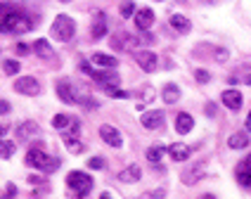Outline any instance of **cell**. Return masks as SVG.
<instances>
[{"label": "cell", "instance_id": "18", "mask_svg": "<svg viewBox=\"0 0 251 199\" xmlns=\"http://www.w3.org/2000/svg\"><path fill=\"white\" fill-rule=\"evenodd\" d=\"M36 135H38V126H36L33 121H24V124L17 126V138H19V140H31V138H36Z\"/></svg>", "mask_w": 251, "mask_h": 199}, {"label": "cell", "instance_id": "7", "mask_svg": "<svg viewBox=\"0 0 251 199\" xmlns=\"http://www.w3.org/2000/svg\"><path fill=\"white\" fill-rule=\"evenodd\" d=\"M14 90L19 95H38L41 93V83L36 78H31V76H22V78L14 81Z\"/></svg>", "mask_w": 251, "mask_h": 199}, {"label": "cell", "instance_id": "3", "mask_svg": "<svg viewBox=\"0 0 251 199\" xmlns=\"http://www.w3.org/2000/svg\"><path fill=\"white\" fill-rule=\"evenodd\" d=\"M76 33V22L71 19L69 14H57L52 26H50V36L55 41H62V43H69Z\"/></svg>", "mask_w": 251, "mask_h": 199}, {"label": "cell", "instance_id": "37", "mask_svg": "<svg viewBox=\"0 0 251 199\" xmlns=\"http://www.w3.org/2000/svg\"><path fill=\"white\" fill-rule=\"evenodd\" d=\"M10 109H12L10 102H7V100H0V116H2V114H10Z\"/></svg>", "mask_w": 251, "mask_h": 199}, {"label": "cell", "instance_id": "29", "mask_svg": "<svg viewBox=\"0 0 251 199\" xmlns=\"http://www.w3.org/2000/svg\"><path fill=\"white\" fill-rule=\"evenodd\" d=\"M135 14V2L133 0H126V2H121V17L124 19H128V17H133Z\"/></svg>", "mask_w": 251, "mask_h": 199}, {"label": "cell", "instance_id": "20", "mask_svg": "<svg viewBox=\"0 0 251 199\" xmlns=\"http://www.w3.org/2000/svg\"><path fill=\"white\" fill-rule=\"evenodd\" d=\"M31 50H33V52H36L38 57H43V59H50V57H52V45L45 41V38H38V41H33Z\"/></svg>", "mask_w": 251, "mask_h": 199}, {"label": "cell", "instance_id": "39", "mask_svg": "<svg viewBox=\"0 0 251 199\" xmlns=\"http://www.w3.org/2000/svg\"><path fill=\"white\" fill-rule=\"evenodd\" d=\"M28 183H31V185H43L45 180H43L41 175H31V178H28Z\"/></svg>", "mask_w": 251, "mask_h": 199}, {"label": "cell", "instance_id": "17", "mask_svg": "<svg viewBox=\"0 0 251 199\" xmlns=\"http://www.w3.org/2000/svg\"><path fill=\"white\" fill-rule=\"evenodd\" d=\"M192 126H195V119L187 112H180L176 116V130H178L180 135H187V133L192 130Z\"/></svg>", "mask_w": 251, "mask_h": 199}, {"label": "cell", "instance_id": "46", "mask_svg": "<svg viewBox=\"0 0 251 199\" xmlns=\"http://www.w3.org/2000/svg\"><path fill=\"white\" fill-rule=\"evenodd\" d=\"M159 2H164V0H159Z\"/></svg>", "mask_w": 251, "mask_h": 199}, {"label": "cell", "instance_id": "41", "mask_svg": "<svg viewBox=\"0 0 251 199\" xmlns=\"http://www.w3.org/2000/svg\"><path fill=\"white\" fill-rule=\"evenodd\" d=\"M7 130H10V126H5V124H0V138H2V135H5Z\"/></svg>", "mask_w": 251, "mask_h": 199}, {"label": "cell", "instance_id": "14", "mask_svg": "<svg viewBox=\"0 0 251 199\" xmlns=\"http://www.w3.org/2000/svg\"><path fill=\"white\" fill-rule=\"evenodd\" d=\"M93 33V41H100V38H104V33H107V17L102 12H95V22H93V28H90Z\"/></svg>", "mask_w": 251, "mask_h": 199}, {"label": "cell", "instance_id": "43", "mask_svg": "<svg viewBox=\"0 0 251 199\" xmlns=\"http://www.w3.org/2000/svg\"><path fill=\"white\" fill-rule=\"evenodd\" d=\"M204 5H216V2H221V0H201Z\"/></svg>", "mask_w": 251, "mask_h": 199}, {"label": "cell", "instance_id": "13", "mask_svg": "<svg viewBox=\"0 0 251 199\" xmlns=\"http://www.w3.org/2000/svg\"><path fill=\"white\" fill-rule=\"evenodd\" d=\"M237 183L242 185V187L251 190V156H247V159L242 161V166L237 169Z\"/></svg>", "mask_w": 251, "mask_h": 199}, {"label": "cell", "instance_id": "8", "mask_svg": "<svg viewBox=\"0 0 251 199\" xmlns=\"http://www.w3.org/2000/svg\"><path fill=\"white\" fill-rule=\"evenodd\" d=\"M140 124L147 128V130H156L159 126H164V112H161V109L145 112L142 116H140Z\"/></svg>", "mask_w": 251, "mask_h": 199}, {"label": "cell", "instance_id": "19", "mask_svg": "<svg viewBox=\"0 0 251 199\" xmlns=\"http://www.w3.org/2000/svg\"><path fill=\"white\" fill-rule=\"evenodd\" d=\"M227 145H230V149H244V147L249 145V130L232 133V135H230V140H227Z\"/></svg>", "mask_w": 251, "mask_h": 199}, {"label": "cell", "instance_id": "4", "mask_svg": "<svg viewBox=\"0 0 251 199\" xmlns=\"http://www.w3.org/2000/svg\"><path fill=\"white\" fill-rule=\"evenodd\" d=\"M93 178L83 173V171H71L69 175H67V187H69L71 192L76 195V197H85L90 190H93Z\"/></svg>", "mask_w": 251, "mask_h": 199}, {"label": "cell", "instance_id": "2", "mask_svg": "<svg viewBox=\"0 0 251 199\" xmlns=\"http://www.w3.org/2000/svg\"><path fill=\"white\" fill-rule=\"evenodd\" d=\"M26 164L31 169L41 171V173H55V171L59 169V159L45 154V152H43V142H36L26 152Z\"/></svg>", "mask_w": 251, "mask_h": 199}, {"label": "cell", "instance_id": "38", "mask_svg": "<svg viewBox=\"0 0 251 199\" xmlns=\"http://www.w3.org/2000/svg\"><path fill=\"white\" fill-rule=\"evenodd\" d=\"M216 59H218V62H225V59H227V50H223V48L216 50Z\"/></svg>", "mask_w": 251, "mask_h": 199}, {"label": "cell", "instance_id": "34", "mask_svg": "<svg viewBox=\"0 0 251 199\" xmlns=\"http://www.w3.org/2000/svg\"><path fill=\"white\" fill-rule=\"evenodd\" d=\"M109 95L116 100H126V98H130V93L128 90H116V88H109Z\"/></svg>", "mask_w": 251, "mask_h": 199}, {"label": "cell", "instance_id": "35", "mask_svg": "<svg viewBox=\"0 0 251 199\" xmlns=\"http://www.w3.org/2000/svg\"><path fill=\"white\" fill-rule=\"evenodd\" d=\"M195 76H197V81H199V83H209V81H211L209 71H204V69H199V71L195 74Z\"/></svg>", "mask_w": 251, "mask_h": 199}, {"label": "cell", "instance_id": "21", "mask_svg": "<svg viewBox=\"0 0 251 199\" xmlns=\"http://www.w3.org/2000/svg\"><path fill=\"white\" fill-rule=\"evenodd\" d=\"M161 98L166 104H176L178 100H180V88L176 83H166L164 85V90H161Z\"/></svg>", "mask_w": 251, "mask_h": 199}, {"label": "cell", "instance_id": "26", "mask_svg": "<svg viewBox=\"0 0 251 199\" xmlns=\"http://www.w3.org/2000/svg\"><path fill=\"white\" fill-rule=\"evenodd\" d=\"M17 152V145L12 140H0V159H10Z\"/></svg>", "mask_w": 251, "mask_h": 199}, {"label": "cell", "instance_id": "27", "mask_svg": "<svg viewBox=\"0 0 251 199\" xmlns=\"http://www.w3.org/2000/svg\"><path fill=\"white\" fill-rule=\"evenodd\" d=\"M161 156H164V145H156L152 149H147V161H150V164H159Z\"/></svg>", "mask_w": 251, "mask_h": 199}, {"label": "cell", "instance_id": "44", "mask_svg": "<svg viewBox=\"0 0 251 199\" xmlns=\"http://www.w3.org/2000/svg\"><path fill=\"white\" fill-rule=\"evenodd\" d=\"M247 130L251 133V114H249V119H247Z\"/></svg>", "mask_w": 251, "mask_h": 199}, {"label": "cell", "instance_id": "42", "mask_svg": "<svg viewBox=\"0 0 251 199\" xmlns=\"http://www.w3.org/2000/svg\"><path fill=\"white\" fill-rule=\"evenodd\" d=\"M206 114H209V116H213V114H216V109H213V104H206Z\"/></svg>", "mask_w": 251, "mask_h": 199}, {"label": "cell", "instance_id": "30", "mask_svg": "<svg viewBox=\"0 0 251 199\" xmlns=\"http://www.w3.org/2000/svg\"><path fill=\"white\" fill-rule=\"evenodd\" d=\"M52 126H55L57 130H64V128L69 126V116H67V114H57L55 119H52Z\"/></svg>", "mask_w": 251, "mask_h": 199}, {"label": "cell", "instance_id": "15", "mask_svg": "<svg viewBox=\"0 0 251 199\" xmlns=\"http://www.w3.org/2000/svg\"><path fill=\"white\" fill-rule=\"evenodd\" d=\"M57 95H59V100H62V102H67V104H71V102H76V95H74V88H71V83L67 81V78L57 81Z\"/></svg>", "mask_w": 251, "mask_h": 199}, {"label": "cell", "instance_id": "32", "mask_svg": "<svg viewBox=\"0 0 251 199\" xmlns=\"http://www.w3.org/2000/svg\"><path fill=\"white\" fill-rule=\"evenodd\" d=\"M69 135H78L81 133V121L76 119V116H69Z\"/></svg>", "mask_w": 251, "mask_h": 199}, {"label": "cell", "instance_id": "23", "mask_svg": "<svg viewBox=\"0 0 251 199\" xmlns=\"http://www.w3.org/2000/svg\"><path fill=\"white\" fill-rule=\"evenodd\" d=\"M93 64H98L102 69H116V67H119V59L112 55H102V52H98V55H93Z\"/></svg>", "mask_w": 251, "mask_h": 199}, {"label": "cell", "instance_id": "25", "mask_svg": "<svg viewBox=\"0 0 251 199\" xmlns=\"http://www.w3.org/2000/svg\"><path fill=\"white\" fill-rule=\"evenodd\" d=\"M171 159L173 161H185L187 156H190V147L187 145H171Z\"/></svg>", "mask_w": 251, "mask_h": 199}, {"label": "cell", "instance_id": "33", "mask_svg": "<svg viewBox=\"0 0 251 199\" xmlns=\"http://www.w3.org/2000/svg\"><path fill=\"white\" fill-rule=\"evenodd\" d=\"M88 166H90V169H93V171L104 169V159H102V156H93V159L88 161Z\"/></svg>", "mask_w": 251, "mask_h": 199}, {"label": "cell", "instance_id": "40", "mask_svg": "<svg viewBox=\"0 0 251 199\" xmlns=\"http://www.w3.org/2000/svg\"><path fill=\"white\" fill-rule=\"evenodd\" d=\"M5 192H7V197H14V195H17V187H14V185H7Z\"/></svg>", "mask_w": 251, "mask_h": 199}, {"label": "cell", "instance_id": "24", "mask_svg": "<svg viewBox=\"0 0 251 199\" xmlns=\"http://www.w3.org/2000/svg\"><path fill=\"white\" fill-rule=\"evenodd\" d=\"M171 26L176 28L178 33H187V31L192 28V22H190L187 17H182V14H173V17H171Z\"/></svg>", "mask_w": 251, "mask_h": 199}, {"label": "cell", "instance_id": "11", "mask_svg": "<svg viewBox=\"0 0 251 199\" xmlns=\"http://www.w3.org/2000/svg\"><path fill=\"white\" fill-rule=\"evenodd\" d=\"M154 24V10L150 7H140L138 12H135V26L140 31H147V28Z\"/></svg>", "mask_w": 251, "mask_h": 199}, {"label": "cell", "instance_id": "12", "mask_svg": "<svg viewBox=\"0 0 251 199\" xmlns=\"http://www.w3.org/2000/svg\"><path fill=\"white\" fill-rule=\"evenodd\" d=\"M221 100H223L225 107H227V109H232V112L242 107V93H239V90H235V88H227V90H223Z\"/></svg>", "mask_w": 251, "mask_h": 199}, {"label": "cell", "instance_id": "10", "mask_svg": "<svg viewBox=\"0 0 251 199\" xmlns=\"http://www.w3.org/2000/svg\"><path fill=\"white\" fill-rule=\"evenodd\" d=\"M112 45L114 48H121V50H130V52H135L140 48V41L135 36H130V33H124V36H116L112 38Z\"/></svg>", "mask_w": 251, "mask_h": 199}, {"label": "cell", "instance_id": "36", "mask_svg": "<svg viewBox=\"0 0 251 199\" xmlns=\"http://www.w3.org/2000/svg\"><path fill=\"white\" fill-rule=\"evenodd\" d=\"M14 52H17L19 57H24V55H28V52H31V48H28V45H24V43H17Z\"/></svg>", "mask_w": 251, "mask_h": 199}, {"label": "cell", "instance_id": "31", "mask_svg": "<svg viewBox=\"0 0 251 199\" xmlns=\"http://www.w3.org/2000/svg\"><path fill=\"white\" fill-rule=\"evenodd\" d=\"M201 173H204V166H199V164H197L195 169H192L190 173H187V175H185V183H187V185H195L197 175H201Z\"/></svg>", "mask_w": 251, "mask_h": 199}, {"label": "cell", "instance_id": "9", "mask_svg": "<svg viewBox=\"0 0 251 199\" xmlns=\"http://www.w3.org/2000/svg\"><path fill=\"white\" fill-rule=\"evenodd\" d=\"M100 138L107 142V145H112V147H121L124 145V138H121V133L116 130L114 126H100Z\"/></svg>", "mask_w": 251, "mask_h": 199}, {"label": "cell", "instance_id": "28", "mask_svg": "<svg viewBox=\"0 0 251 199\" xmlns=\"http://www.w3.org/2000/svg\"><path fill=\"white\" fill-rule=\"evenodd\" d=\"M2 71H5L7 76L19 74V62H17V59H5V62H2Z\"/></svg>", "mask_w": 251, "mask_h": 199}, {"label": "cell", "instance_id": "22", "mask_svg": "<svg viewBox=\"0 0 251 199\" xmlns=\"http://www.w3.org/2000/svg\"><path fill=\"white\" fill-rule=\"evenodd\" d=\"M62 140H64V147L69 149L71 154H81V152H83V142L78 140V135H69V133H64V135H62Z\"/></svg>", "mask_w": 251, "mask_h": 199}, {"label": "cell", "instance_id": "1", "mask_svg": "<svg viewBox=\"0 0 251 199\" xmlns=\"http://www.w3.org/2000/svg\"><path fill=\"white\" fill-rule=\"evenodd\" d=\"M33 28V19L26 17L19 7H14L10 2L0 5V33H28Z\"/></svg>", "mask_w": 251, "mask_h": 199}, {"label": "cell", "instance_id": "45", "mask_svg": "<svg viewBox=\"0 0 251 199\" xmlns=\"http://www.w3.org/2000/svg\"><path fill=\"white\" fill-rule=\"evenodd\" d=\"M244 81H247V83H251V76H247V78H244Z\"/></svg>", "mask_w": 251, "mask_h": 199}, {"label": "cell", "instance_id": "5", "mask_svg": "<svg viewBox=\"0 0 251 199\" xmlns=\"http://www.w3.org/2000/svg\"><path fill=\"white\" fill-rule=\"evenodd\" d=\"M88 76H93L95 81H98L104 90H109V88H119V83H121V78H119V74L114 69H107V71H95L90 69L88 71Z\"/></svg>", "mask_w": 251, "mask_h": 199}, {"label": "cell", "instance_id": "6", "mask_svg": "<svg viewBox=\"0 0 251 199\" xmlns=\"http://www.w3.org/2000/svg\"><path fill=\"white\" fill-rule=\"evenodd\" d=\"M133 57H135V62H138L142 69L147 71V74H152V71H156V67H159V59H156V55H154L152 50H135L133 52Z\"/></svg>", "mask_w": 251, "mask_h": 199}, {"label": "cell", "instance_id": "16", "mask_svg": "<svg viewBox=\"0 0 251 199\" xmlns=\"http://www.w3.org/2000/svg\"><path fill=\"white\" fill-rule=\"evenodd\" d=\"M140 175H142V169H140V164H130L128 169H124L121 173H119V180L121 183H138Z\"/></svg>", "mask_w": 251, "mask_h": 199}]
</instances>
